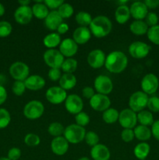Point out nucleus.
Instances as JSON below:
<instances>
[{"instance_id": "1", "label": "nucleus", "mask_w": 159, "mask_h": 160, "mask_svg": "<svg viewBox=\"0 0 159 160\" xmlns=\"http://www.w3.org/2000/svg\"><path fill=\"white\" fill-rule=\"evenodd\" d=\"M127 65L128 58L123 52L113 51L106 56L104 67L110 73H122L126 70Z\"/></svg>"}, {"instance_id": "2", "label": "nucleus", "mask_w": 159, "mask_h": 160, "mask_svg": "<svg viewBox=\"0 0 159 160\" xmlns=\"http://www.w3.org/2000/svg\"><path fill=\"white\" fill-rule=\"evenodd\" d=\"M89 29L94 37L101 38L110 34L112 29V23L108 17L105 16H98L93 18Z\"/></svg>"}, {"instance_id": "3", "label": "nucleus", "mask_w": 159, "mask_h": 160, "mask_svg": "<svg viewBox=\"0 0 159 160\" xmlns=\"http://www.w3.org/2000/svg\"><path fill=\"white\" fill-rule=\"evenodd\" d=\"M64 138L69 143L78 144L84 140L86 134L85 128L77 124H70L65 128Z\"/></svg>"}, {"instance_id": "4", "label": "nucleus", "mask_w": 159, "mask_h": 160, "mask_svg": "<svg viewBox=\"0 0 159 160\" xmlns=\"http://www.w3.org/2000/svg\"><path fill=\"white\" fill-rule=\"evenodd\" d=\"M45 112L43 103L37 100H32L25 105L23 108V115L31 120H37L42 117Z\"/></svg>"}, {"instance_id": "5", "label": "nucleus", "mask_w": 159, "mask_h": 160, "mask_svg": "<svg viewBox=\"0 0 159 160\" xmlns=\"http://www.w3.org/2000/svg\"><path fill=\"white\" fill-rule=\"evenodd\" d=\"M149 98L147 94L142 91H137L130 95L129 99V109L133 112H139L143 111L147 107Z\"/></svg>"}, {"instance_id": "6", "label": "nucleus", "mask_w": 159, "mask_h": 160, "mask_svg": "<svg viewBox=\"0 0 159 160\" xmlns=\"http://www.w3.org/2000/svg\"><path fill=\"white\" fill-rule=\"evenodd\" d=\"M45 64L50 68L60 69L64 62V56L57 49H48L43 56Z\"/></svg>"}, {"instance_id": "7", "label": "nucleus", "mask_w": 159, "mask_h": 160, "mask_svg": "<svg viewBox=\"0 0 159 160\" xmlns=\"http://www.w3.org/2000/svg\"><path fill=\"white\" fill-rule=\"evenodd\" d=\"M9 74L16 81H24L29 77L30 68L25 62L17 61L9 67Z\"/></svg>"}, {"instance_id": "8", "label": "nucleus", "mask_w": 159, "mask_h": 160, "mask_svg": "<svg viewBox=\"0 0 159 160\" xmlns=\"http://www.w3.org/2000/svg\"><path fill=\"white\" fill-rule=\"evenodd\" d=\"M67 96L68 95H67L66 91L59 86H52L49 88L45 93L46 99L50 103L54 105H59L65 102Z\"/></svg>"}, {"instance_id": "9", "label": "nucleus", "mask_w": 159, "mask_h": 160, "mask_svg": "<svg viewBox=\"0 0 159 160\" xmlns=\"http://www.w3.org/2000/svg\"><path fill=\"white\" fill-rule=\"evenodd\" d=\"M118 123L124 129H132L137 123V114L130 109H125L119 112Z\"/></svg>"}, {"instance_id": "10", "label": "nucleus", "mask_w": 159, "mask_h": 160, "mask_svg": "<svg viewBox=\"0 0 159 160\" xmlns=\"http://www.w3.org/2000/svg\"><path fill=\"white\" fill-rule=\"evenodd\" d=\"M142 92L147 95H153L157 91L159 87V81L157 77L154 73H147L141 81Z\"/></svg>"}, {"instance_id": "11", "label": "nucleus", "mask_w": 159, "mask_h": 160, "mask_svg": "<svg viewBox=\"0 0 159 160\" xmlns=\"http://www.w3.org/2000/svg\"><path fill=\"white\" fill-rule=\"evenodd\" d=\"M151 47L145 42L137 41L129 46V53L134 59H143L150 52Z\"/></svg>"}, {"instance_id": "12", "label": "nucleus", "mask_w": 159, "mask_h": 160, "mask_svg": "<svg viewBox=\"0 0 159 160\" xmlns=\"http://www.w3.org/2000/svg\"><path fill=\"white\" fill-rule=\"evenodd\" d=\"M95 90L98 94L108 95L112 92L113 89V84L110 78L105 75H99L94 80Z\"/></svg>"}, {"instance_id": "13", "label": "nucleus", "mask_w": 159, "mask_h": 160, "mask_svg": "<svg viewBox=\"0 0 159 160\" xmlns=\"http://www.w3.org/2000/svg\"><path fill=\"white\" fill-rule=\"evenodd\" d=\"M90 107L95 111L104 112L106 109L110 108L111 100L108 95H101V94H95L90 99Z\"/></svg>"}, {"instance_id": "14", "label": "nucleus", "mask_w": 159, "mask_h": 160, "mask_svg": "<svg viewBox=\"0 0 159 160\" xmlns=\"http://www.w3.org/2000/svg\"><path fill=\"white\" fill-rule=\"evenodd\" d=\"M65 108L70 113L76 115L79 112H82L84 108L82 98L75 94L68 95L65 101Z\"/></svg>"}, {"instance_id": "15", "label": "nucleus", "mask_w": 159, "mask_h": 160, "mask_svg": "<svg viewBox=\"0 0 159 160\" xmlns=\"http://www.w3.org/2000/svg\"><path fill=\"white\" fill-rule=\"evenodd\" d=\"M32 9L28 6H20L14 12V19L16 22L22 25H26L31 21L33 18Z\"/></svg>"}, {"instance_id": "16", "label": "nucleus", "mask_w": 159, "mask_h": 160, "mask_svg": "<svg viewBox=\"0 0 159 160\" xmlns=\"http://www.w3.org/2000/svg\"><path fill=\"white\" fill-rule=\"evenodd\" d=\"M106 56L101 49H94L87 56V62L90 67L98 69L104 66Z\"/></svg>"}, {"instance_id": "17", "label": "nucleus", "mask_w": 159, "mask_h": 160, "mask_svg": "<svg viewBox=\"0 0 159 160\" xmlns=\"http://www.w3.org/2000/svg\"><path fill=\"white\" fill-rule=\"evenodd\" d=\"M78 51V45L73 38H65L59 45V52L64 57L72 58Z\"/></svg>"}, {"instance_id": "18", "label": "nucleus", "mask_w": 159, "mask_h": 160, "mask_svg": "<svg viewBox=\"0 0 159 160\" xmlns=\"http://www.w3.org/2000/svg\"><path fill=\"white\" fill-rule=\"evenodd\" d=\"M51 152L56 156H63L68 152L69 142L64 137H56L51 142Z\"/></svg>"}, {"instance_id": "19", "label": "nucleus", "mask_w": 159, "mask_h": 160, "mask_svg": "<svg viewBox=\"0 0 159 160\" xmlns=\"http://www.w3.org/2000/svg\"><path fill=\"white\" fill-rule=\"evenodd\" d=\"M130 15L135 20H143L148 13V9L143 2H134L129 7Z\"/></svg>"}, {"instance_id": "20", "label": "nucleus", "mask_w": 159, "mask_h": 160, "mask_svg": "<svg viewBox=\"0 0 159 160\" xmlns=\"http://www.w3.org/2000/svg\"><path fill=\"white\" fill-rule=\"evenodd\" d=\"M91 38V32L87 27H80L76 28L73 33V39L77 45H84Z\"/></svg>"}, {"instance_id": "21", "label": "nucleus", "mask_w": 159, "mask_h": 160, "mask_svg": "<svg viewBox=\"0 0 159 160\" xmlns=\"http://www.w3.org/2000/svg\"><path fill=\"white\" fill-rule=\"evenodd\" d=\"M90 156L93 160H109L111 158V152L105 145L98 144L91 148Z\"/></svg>"}, {"instance_id": "22", "label": "nucleus", "mask_w": 159, "mask_h": 160, "mask_svg": "<svg viewBox=\"0 0 159 160\" xmlns=\"http://www.w3.org/2000/svg\"><path fill=\"white\" fill-rule=\"evenodd\" d=\"M26 89L31 91H38L45 86V80L37 74L31 75L24 81Z\"/></svg>"}, {"instance_id": "23", "label": "nucleus", "mask_w": 159, "mask_h": 160, "mask_svg": "<svg viewBox=\"0 0 159 160\" xmlns=\"http://www.w3.org/2000/svg\"><path fill=\"white\" fill-rule=\"evenodd\" d=\"M62 23H63V19L61 17L57 10H52L49 12L48 15L45 19V27L51 31L57 30Z\"/></svg>"}, {"instance_id": "24", "label": "nucleus", "mask_w": 159, "mask_h": 160, "mask_svg": "<svg viewBox=\"0 0 159 160\" xmlns=\"http://www.w3.org/2000/svg\"><path fill=\"white\" fill-rule=\"evenodd\" d=\"M59 87L65 91L71 90L76 86V78L73 73H64L59 81Z\"/></svg>"}, {"instance_id": "25", "label": "nucleus", "mask_w": 159, "mask_h": 160, "mask_svg": "<svg viewBox=\"0 0 159 160\" xmlns=\"http://www.w3.org/2000/svg\"><path fill=\"white\" fill-rule=\"evenodd\" d=\"M130 16L129 7L126 5L118 6L115 12V20L120 24H123V23H126L129 20Z\"/></svg>"}, {"instance_id": "26", "label": "nucleus", "mask_w": 159, "mask_h": 160, "mask_svg": "<svg viewBox=\"0 0 159 160\" xmlns=\"http://www.w3.org/2000/svg\"><path fill=\"white\" fill-rule=\"evenodd\" d=\"M33 16L38 20H45L49 13L48 8L41 1H37L36 4L32 6Z\"/></svg>"}, {"instance_id": "27", "label": "nucleus", "mask_w": 159, "mask_h": 160, "mask_svg": "<svg viewBox=\"0 0 159 160\" xmlns=\"http://www.w3.org/2000/svg\"><path fill=\"white\" fill-rule=\"evenodd\" d=\"M61 42L62 41H61L60 34L55 32L47 34L43 39V44L48 49H53V48H55L58 45H60Z\"/></svg>"}, {"instance_id": "28", "label": "nucleus", "mask_w": 159, "mask_h": 160, "mask_svg": "<svg viewBox=\"0 0 159 160\" xmlns=\"http://www.w3.org/2000/svg\"><path fill=\"white\" fill-rule=\"evenodd\" d=\"M148 26L143 20H134L129 25V30L135 35H143L148 31Z\"/></svg>"}, {"instance_id": "29", "label": "nucleus", "mask_w": 159, "mask_h": 160, "mask_svg": "<svg viewBox=\"0 0 159 160\" xmlns=\"http://www.w3.org/2000/svg\"><path fill=\"white\" fill-rule=\"evenodd\" d=\"M135 138L138 140L145 142L151 138V130L148 127L143 126V125H138L134 128L133 130Z\"/></svg>"}, {"instance_id": "30", "label": "nucleus", "mask_w": 159, "mask_h": 160, "mask_svg": "<svg viewBox=\"0 0 159 160\" xmlns=\"http://www.w3.org/2000/svg\"><path fill=\"white\" fill-rule=\"evenodd\" d=\"M151 150V147L146 142L137 144L133 150L134 156L140 160H144L148 156Z\"/></svg>"}, {"instance_id": "31", "label": "nucleus", "mask_w": 159, "mask_h": 160, "mask_svg": "<svg viewBox=\"0 0 159 160\" xmlns=\"http://www.w3.org/2000/svg\"><path fill=\"white\" fill-rule=\"evenodd\" d=\"M137 121L143 126H152L154 122L152 112L147 110L140 111L137 114Z\"/></svg>"}, {"instance_id": "32", "label": "nucleus", "mask_w": 159, "mask_h": 160, "mask_svg": "<svg viewBox=\"0 0 159 160\" xmlns=\"http://www.w3.org/2000/svg\"><path fill=\"white\" fill-rule=\"evenodd\" d=\"M118 116H119V112L117 109L114 108H108L103 112L102 119L106 123L112 124L118 120Z\"/></svg>"}, {"instance_id": "33", "label": "nucleus", "mask_w": 159, "mask_h": 160, "mask_svg": "<svg viewBox=\"0 0 159 160\" xmlns=\"http://www.w3.org/2000/svg\"><path fill=\"white\" fill-rule=\"evenodd\" d=\"M75 20L78 24L80 25V27H87V26H90L93 18L89 12H85V11H80L76 13Z\"/></svg>"}, {"instance_id": "34", "label": "nucleus", "mask_w": 159, "mask_h": 160, "mask_svg": "<svg viewBox=\"0 0 159 160\" xmlns=\"http://www.w3.org/2000/svg\"><path fill=\"white\" fill-rule=\"evenodd\" d=\"M77 67L78 62L76 59L73 58H67L64 60L61 68L65 73H73L76 71Z\"/></svg>"}, {"instance_id": "35", "label": "nucleus", "mask_w": 159, "mask_h": 160, "mask_svg": "<svg viewBox=\"0 0 159 160\" xmlns=\"http://www.w3.org/2000/svg\"><path fill=\"white\" fill-rule=\"evenodd\" d=\"M64 131H65V128L63 125L59 122H53L50 123L48 128V132L49 133L50 135L55 138L62 136V134H64Z\"/></svg>"}, {"instance_id": "36", "label": "nucleus", "mask_w": 159, "mask_h": 160, "mask_svg": "<svg viewBox=\"0 0 159 160\" xmlns=\"http://www.w3.org/2000/svg\"><path fill=\"white\" fill-rule=\"evenodd\" d=\"M57 11L62 19L70 18V17L73 16V12H74L73 6L70 5V3L65 2L62 5H61V6L57 9Z\"/></svg>"}, {"instance_id": "37", "label": "nucleus", "mask_w": 159, "mask_h": 160, "mask_svg": "<svg viewBox=\"0 0 159 160\" xmlns=\"http://www.w3.org/2000/svg\"><path fill=\"white\" fill-rule=\"evenodd\" d=\"M11 122V116L9 111L4 108H0V129L7 128Z\"/></svg>"}, {"instance_id": "38", "label": "nucleus", "mask_w": 159, "mask_h": 160, "mask_svg": "<svg viewBox=\"0 0 159 160\" xmlns=\"http://www.w3.org/2000/svg\"><path fill=\"white\" fill-rule=\"evenodd\" d=\"M147 34V38L150 42H151L154 45H159V25L150 28Z\"/></svg>"}, {"instance_id": "39", "label": "nucleus", "mask_w": 159, "mask_h": 160, "mask_svg": "<svg viewBox=\"0 0 159 160\" xmlns=\"http://www.w3.org/2000/svg\"><path fill=\"white\" fill-rule=\"evenodd\" d=\"M84 140H85L86 143L92 148V147L99 144L98 143L99 142V136L94 131H88V132L86 133Z\"/></svg>"}, {"instance_id": "40", "label": "nucleus", "mask_w": 159, "mask_h": 160, "mask_svg": "<svg viewBox=\"0 0 159 160\" xmlns=\"http://www.w3.org/2000/svg\"><path fill=\"white\" fill-rule=\"evenodd\" d=\"M41 138L37 134H32L30 133L27 134L24 137V143L26 144L27 146L30 147H35L40 144Z\"/></svg>"}, {"instance_id": "41", "label": "nucleus", "mask_w": 159, "mask_h": 160, "mask_svg": "<svg viewBox=\"0 0 159 160\" xmlns=\"http://www.w3.org/2000/svg\"><path fill=\"white\" fill-rule=\"evenodd\" d=\"M75 120H76V124L79 125V126L84 128V127L87 126L90 123V117L88 114H87L84 112H80L78 114L75 116Z\"/></svg>"}, {"instance_id": "42", "label": "nucleus", "mask_w": 159, "mask_h": 160, "mask_svg": "<svg viewBox=\"0 0 159 160\" xmlns=\"http://www.w3.org/2000/svg\"><path fill=\"white\" fill-rule=\"evenodd\" d=\"M12 27L8 21H0V38L8 37L12 33Z\"/></svg>"}, {"instance_id": "43", "label": "nucleus", "mask_w": 159, "mask_h": 160, "mask_svg": "<svg viewBox=\"0 0 159 160\" xmlns=\"http://www.w3.org/2000/svg\"><path fill=\"white\" fill-rule=\"evenodd\" d=\"M26 86H25L24 81H16L13 83L12 87V91L13 94L17 96H21L26 91Z\"/></svg>"}, {"instance_id": "44", "label": "nucleus", "mask_w": 159, "mask_h": 160, "mask_svg": "<svg viewBox=\"0 0 159 160\" xmlns=\"http://www.w3.org/2000/svg\"><path fill=\"white\" fill-rule=\"evenodd\" d=\"M147 107L149 109L150 112H159V98L157 96H152L149 98Z\"/></svg>"}, {"instance_id": "45", "label": "nucleus", "mask_w": 159, "mask_h": 160, "mask_svg": "<svg viewBox=\"0 0 159 160\" xmlns=\"http://www.w3.org/2000/svg\"><path fill=\"white\" fill-rule=\"evenodd\" d=\"M145 23L150 28L156 26V25H157V23H158V17H157V15L155 12H148L147 17H145Z\"/></svg>"}, {"instance_id": "46", "label": "nucleus", "mask_w": 159, "mask_h": 160, "mask_svg": "<svg viewBox=\"0 0 159 160\" xmlns=\"http://www.w3.org/2000/svg\"><path fill=\"white\" fill-rule=\"evenodd\" d=\"M135 138L133 130L132 129H124L121 133V138L125 142H130Z\"/></svg>"}, {"instance_id": "47", "label": "nucleus", "mask_w": 159, "mask_h": 160, "mask_svg": "<svg viewBox=\"0 0 159 160\" xmlns=\"http://www.w3.org/2000/svg\"><path fill=\"white\" fill-rule=\"evenodd\" d=\"M45 4V6L48 8V9H53L55 10L58 9L64 3L63 0H45L43 2Z\"/></svg>"}, {"instance_id": "48", "label": "nucleus", "mask_w": 159, "mask_h": 160, "mask_svg": "<svg viewBox=\"0 0 159 160\" xmlns=\"http://www.w3.org/2000/svg\"><path fill=\"white\" fill-rule=\"evenodd\" d=\"M48 78L52 81H59L62 77V73H61L60 69H54L51 68L48 70Z\"/></svg>"}, {"instance_id": "49", "label": "nucleus", "mask_w": 159, "mask_h": 160, "mask_svg": "<svg viewBox=\"0 0 159 160\" xmlns=\"http://www.w3.org/2000/svg\"><path fill=\"white\" fill-rule=\"evenodd\" d=\"M21 156V151L19 148L13 147L9 150L7 154V157L10 160H18Z\"/></svg>"}, {"instance_id": "50", "label": "nucleus", "mask_w": 159, "mask_h": 160, "mask_svg": "<svg viewBox=\"0 0 159 160\" xmlns=\"http://www.w3.org/2000/svg\"><path fill=\"white\" fill-rule=\"evenodd\" d=\"M82 95L84 98L90 99L95 95L94 90L91 87H90V86H86V87L83 88Z\"/></svg>"}, {"instance_id": "51", "label": "nucleus", "mask_w": 159, "mask_h": 160, "mask_svg": "<svg viewBox=\"0 0 159 160\" xmlns=\"http://www.w3.org/2000/svg\"><path fill=\"white\" fill-rule=\"evenodd\" d=\"M151 134L156 140L159 141V120L154 121L151 126Z\"/></svg>"}, {"instance_id": "52", "label": "nucleus", "mask_w": 159, "mask_h": 160, "mask_svg": "<svg viewBox=\"0 0 159 160\" xmlns=\"http://www.w3.org/2000/svg\"><path fill=\"white\" fill-rule=\"evenodd\" d=\"M143 2L145 3L147 9H156L159 6V0H146Z\"/></svg>"}, {"instance_id": "53", "label": "nucleus", "mask_w": 159, "mask_h": 160, "mask_svg": "<svg viewBox=\"0 0 159 160\" xmlns=\"http://www.w3.org/2000/svg\"><path fill=\"white\" fill-rule=\"evenodd\" d=\"M7 99V92L4 86L0 85V106L2 105Z\"/></svg>"}, {"instance_id": "54", "label": "nucleus", "mask_w": 159, "mask_h": 160, "mask_svg": "<svg viewBox=\"0 0 159 160\" xmlns=\"http://www.w3.org/2000/svg\"><path fill=\"white\" fill-rule=\"evenodd\" d=\"M69 29H70V28H69V25L67 24L66 23H64L63 22V23H61V24L59 25V28H58V29H57L58 34H65V33L69 31Z\"/></svg>"}, {"instance_id": "55", "label": "nucleus", "mask_w": 159, "mask_h": 160, "mask_svg": "<svg viewBox=\"0 0 159 160\" xmlns=\"http://www.w3.org/2000/svg\"><path fill=\"white\" fill-rule=\"evenodd\" d=\"M18 3L20 6H28L30 3H31V1L30 0H20V1H18Z\"/></svg>"}, {"instance_id": "56", "label": "nucleus", "mask_w": 159, "mask_h": 160, "mask_svg": "<svg viewBox=\"0 0 159 160\" xmlns=\"http://www.w3.org/2000/svg\"><path fill=\"white\" fill-rule=\"evenodd\" d=\"M6 76H5L4 74H2V73H0V85L3 86V84L6 83Z\"/></svg>"}, {"instance_id": "57", "label": "nucleus", "mask_w": 159, "mask_h": 160, "mask_svg": "<svg viewBox=\"0 0 159 160\" xmlns=\"http://www.w3.org/2000/svg\"><path fill=\"white\" fill-rule=\"evenodd\" d=\"M5 11H6V9H5L4 6L2 3H0V17H2L4 15Z\"/></svg>"}, {"instance_id": "58", "label": "nucleus", "mask_w": 159, "mask_h": 160, "mask_svg": "<svg viewBox=\"0 0 159 160\" xmlns=\"http://www.w3.org/2000/svg\"><path fill=\"white\" fill-rule=\"evenodd\" d=\"M78 160H90V159H89L88 157H81V158H80Z\"/></svg>"}, {"instance_id": "59", "label": "nucleus", "mask_w": 159, "mask_h": 160, "mask_svg": "<svg viewBox=\"0 0 159 160\" xmlns=\"http://www.w3.org/2000/svg\"><path fill=\"white\" fill-rule=\"evenodd\" d=\"M0 160H10L8 157H1L0 158Z\"/></svg>"}]
</instances>
